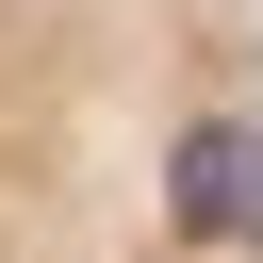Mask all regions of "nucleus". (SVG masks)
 <instances>
[{
  "instance_id": "f257e3e1",
  "label": "nucleus",
  "mask_w": 263,
  "mask_h": 263,
  "mask_svg": "<svg viewBox=\"0 0 263 263\" xmlns=\"http://www.w3.org/2000/svg\"><path fill=\"white\" fill-rule=\"evenodd\" d=\"M164 214H181V247H247V230H263V132H247V115H197Z\"/></svg>"
}]
</instances>
